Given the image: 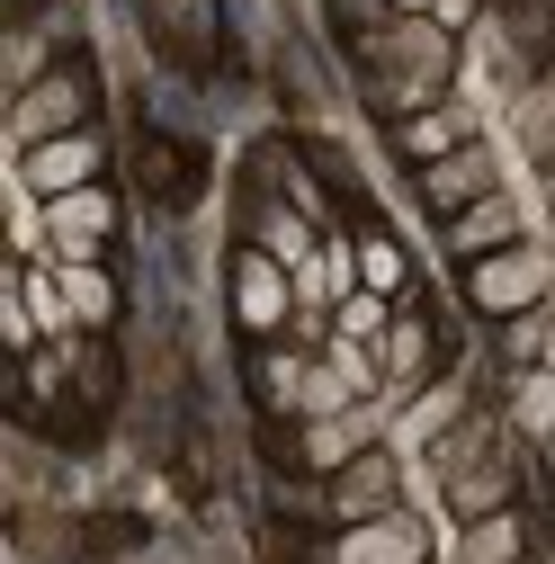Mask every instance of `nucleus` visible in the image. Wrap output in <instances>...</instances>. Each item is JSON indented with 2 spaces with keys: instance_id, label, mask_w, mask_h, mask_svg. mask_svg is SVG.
<instances>
[{
  "instance_id": "f257e3e1",
  "label": "nucleus",
  "mask_w": 555,
  "mask_h": 564,
  "mask_svg": "<svg viewBox=\"0 0 555 564\" xmlns=\"http://www.w3.org/2000/svg\"><path fill=\"white\" fill-rule=\"evenodd\" d=\"M546 288H555V260L537 242H502V251L475 260V305L483 314H529Z\"/></svg>"
},
{
  "instance_id": "f03ea898",
  "label": "nucleus",
  "mask_w": 555,
  "mask_h": 564,
  "mask_svg": "<svg viewBox=\"0 0 555 564\" xmlns=\"http://www.w3.org/2000/svg\"><path fill=\"white\" fill-rule=\"evenodd\" d=\"M81 117H90V82L81 73H45V82L19 90L10 134H19V153H36V144H54V134H81Z\"/></svg>"
},
{
  "instance_id": "7ed1b4c3",
  "label": "nucleus",
  "mask_w": 555,
  "mask_h": 564,
  "mask_svg": "<svg viewBox=\"0 0 555 564\" xmlns=\"http://www.w3.org/2000/svg\"><path fill=\"white\" fill-rule=\"evenodd\" d=\"M377 54L403 73V90H394L403 108H431V99H439V82H448V36H439L431 19H403V28H385V36H377Z\"/></svg>"
},
{
  "instance_id": "20e7f679",
  "label": "nucleus",
  "mask_w": 555,
  "mask_h": 564,
  "mask_svg": "<svg viewBox=\"0 0 555 564\" xmlns=\"http://www.w3.org/2000/svg\"><path fill=\"white\" fill-rule=\"evenodd\" d=\"M331 564H431V538L412 511H377V520H350L331 546Z\"/></svg>"
},
{
  "instance_id": "39448f33",
  "label": "nucleus",
  "mask_w": 555,
  "mask_h": 564,
  "mask_svg": "<svg viewBox=\"0 0 555 564\" xmlns=\"http://www.w3.org/2000/svg\"><path fill=\"white\" fill-rule=\"evenodd\" d=\"M19 180H28L36 197H73V188H90V180H99V134L81 126V134H54V144L19 153Z\"/></svg>"
},
{
  "instance_id": "423d86ee",
  "label": "nucleus",
  "mask_w": 555,
  "mask_h": 564,
  "mask_svg": "<svg viewBox=\"0 0 555 564\" xmlns=\"http://www.w3.org/2000/svg\"><path fill=\"white\" fill-rule=\"evenodd\" d=\"M108 225H117L108 188H73V197H45V242H54V260H90V251L108 242Z\"/></svg>"
},
{
  "instance_id": "0eeeda50",
  "label": "nucleus",
  "mask_w": 555,
  "mask_h": 564,
  "mask_svg": "<svg viewBox=\"0 0 555 564\" xmlns=\"http://www.w3.org/2000/svg\"><path fill=\"white\" fill-rule=\"evenodd\" d=\"M493 188H502V171H493V153H483V144H457L448 162L422 171V197L439 206V216H466V206H475V197H493Z\"/></svg>"
},
{
  "instance_id": "6e6552de",
  "label": "nucleus",
  "mask_w": 555,
  "mask_h": 564,
  "mask_svg": "<svg viewBox=\"0 0 555 564\" xmlns=\"http://www.w3.org/2000/svg\"><path fill=\"white\" fill-rule=\"evenodd\" d=\"M377 431H385V403L368 394V403H350V412H331V421H314V431H305V457L340 475V466H350L359 448H377Z\"/></svg>"
},
{
  "instance_id": "1a4fd4ad",
  "label": "nucleus",
  "mask_w": 555,
  "mask_h": 564,
  "mask_svg": "<svg viewBox=\"0 0 555 564\" xmlns=\"http://www.w3.org/2000/svg\"><path fill=\"white\" fill-rule=\"evenodd\" d=\"M233 305H242L251 332H278V323H287V260L242 251V260H233Z\"/></svg>"
},
{
  "instance_id": "9d476101",
  "label": "nucleus",
  "mask_w": 555,
  "mask_h": 564,
  "mask_svg": "<svg viewBox=\"0 0 555 564\" xmlns=\"http://www.w3.org/2000/svg\"><path fill=\"white\" fill-rule=\"evenodd\" d=\"M331 511H340V520H377V511H394V457H385V448H359L350 466L331 475Z\"/></svg>"
},
{
  "instance_id": "9b49d317",
  "label": "nucleus",
  "mask_w": 555,
  "mask_h": 564,
  "mask_svg": "<svg viewBox=\"0 0 555 564\" xmlns=\"http://www.w3.org/2000/svg\"><path fill=\"white\" fill-rule=\"evenodd\" d=\"M457 144H475V117H466L457 99H448V108H412V117H403V153L422 162V171H431V162H448Z\"/></svg>"
},
{
  "instance_id": "f8f14e48",
  "label": "nucleus",
  "mask_w": 555,
  "mask_h": 564,
  "mask_svg": "<svg viewBox=\"0 0 555 564\" xmlns=\"http://www.w3.org/2000/svg\"><path fill=\"white\" fill-rule=\"evenodd\" d=\"M439 484H448V511H457V520L511 511V466H502V457H475V466H457V475H439Z\"/></svg>"
},
{
  "instance_id": "ddd939ff",
  "label": "nucleus",
  "mask_w": 555,
  "mask_h": 564,
  "mask_svg": "<svg viewBox=\"0 0 555 564\" xmlns=\"http://www.w3.org/2000/svg\"><path fill=\"white\" fill-rule=\"evenodd\" d=\"M448 242L475 251V260H483V251H502V242H520V206H511L502 188H493V197H475L466 216H448Z\"/></svg>"
},
{
  "instance_id": "4468645a",
  "label": "nucleus",
  "mask_w": 555,
  "mask_h": 564,
  "mask_svg": "<svg viewBox=\"0 0 555 564\" xmlns=\"http://www.w3.org/2000/svg\"><path fill=\"white\" fill-rule=\"evenodd\" d=\"M511 421L529 440H555V368H520L511 377Z\"/></svg>"
},
{
  "instance_id": "2eb2a0df",
  "label": "nucleus",
  "mask_w": 555,
  "mask_h": 564,
  "mask_svg": "<svg viewBox=\"0 0 555 564\" xmlns=\"http://www.w3.org/2000/svg\"><path fill=\"white\" fill-rule=\"evenodd\" d=\"M457 564H520V520H511V511H483V520H466Z\"/></svg>"
},
{
  "instance_id": "dca6fc26",
  "label": "nucleus",
  "mask_w": 555,
  "mask_h": 564,
  "mask_svg": "<svg viewBox=\"0 0 555 564\" xmlns=\"http://www.w3.org/2000/svg\"><path fill=\"white\" fill-rule=\"evenodd\" d=\"M63 305H73V323H108L117 314V288H108L90 260H63Z\"/></svg>"
},
{
  "instance_id": "f3484780",
  "label": "nucleus",
  "mask_w": 555,
  "mask_h": 564,
  "mask_svg": "<svg viewBox=\"0 0 555 564\" xmlns=\"http://www.w3.org/2000/svg\"><path fill=\"white\" fill-rule=\"evenodd\" d=\"M350 403H368V394L340 377L331 359H323V368H305V394H296V412H305V421H331V412H350Z\"/></svg>"
},
{
  "instance_id": "a211bd4d",
  "label": "nucleus",
  "mask_w": 555,
  "mask_h": 564,
  "mask_svg": "<svg viewBox=\"0 0 555 564\" xmlns=\"http://www.w3.org/2000/svg\"><path fill=\"white\" fill-rule=\"evenodd\" d=\"M422 359H431V332L422 323H394L385 332V394H403L412 377H422Z\"/></svg>"
},
{
  "instance_id": "6ab92c4d",
  "label": "nucleus",
  "mask_w": 555,
  "mask_h": 564,
  "mask_svg": "<svg viewBox=\"0 0 555 564\" xmlns=\"http://www.w3.org/2000/svg\"><path fill=\"white\" fill-rule=\"evenodd\" d=\"M520 144H529L537 162H555V82H537V90L520 99Z\"/></svg>"
},
{
  "instance_id": "aec40b11",
  "label": "nucleus",
  "mask_w": 555,
  "mask_h": 564,
  "mask_svg": "<svg viewBox=\"0 0 555 564\" xmlns=\"http://www.w3.org/2000/svg\"><path fill=\"white\" fill-rule=\"evenodd\" d=\"M385 332H394V314H385V296H377V288L340 296V340H385Z\"/></svg>"
},
{
  "instance_id": "412c9836",
  "label": "nucleus",
  "mask_w": 555,
  "mask_h": 564,
  "mask_svg": "<svg viewBox=\"0 0 555 564\" xmlns=\"http://www.w3.org/2000/svg\"><path fill=\"white\" fill-rule=\"evenodd\" d=\"M457 412H466V394H457V386H431V394H422V412H412V440H439Z\"/></svg>"
},
{
  "instance_id": "4be33fe9",
  "label": "nucleus",
  "mask_w": 555,
  "mask_h": 564,
  "mask_svg": "<svg viewBox=\"0 0 555 564\" xmlns=\"http://www.w3.org/2000/svg\"><path fill=\"white\" fill-rule=\"evenodd\" d=\"M269 260H287V269H305V260H314V242H305V225H296V216H269Z\"/></svg>"
},
{
  "instance_id": "5701e85b",
  "label": "nucleus",
  "mask_w": 555,
  "mask_h": 564,
  "mask_svg": "<svg viewBox=\"0 0 555 564\" xmlns=\"http://www.w3.org/2000/svg\"><path fill=\"white\" fill-rule=\"evenodd\" d=\"M260 386H269V403H287V412H296V394H305V359H269Z\"/></svg>"
},
{
  "instance_id": "b1692460",
  "label": "nucleus",
  "mask_w": 555,
  "mask_h": 564,
  "mask_svg": "<svg viewBox=\"0 0 555 564\" xmlns=\"http://www.w3.org/2000/svg\"><path fill=\"white\" fill-rule=\"evenodd\" d=\"M359 269H368V288L385 296L394 278H403V251H394V242H368V251H359Z\"/></svg>"
},
{
  "instance_id": "393cba45",
  "label": "nucleus",
  "mask_w": 555,
  "mask_h": 564,
  "mask_svg": "<svg viewBox=\"0 0 555 564\" xmlns=\"http://www.w3.org/2000/svg\"><path fill=\"white\" fill-rule=\"evenodd\" d=\"M537 368H555V314H546V349H537Z\"/></svg>"
},
{
  "instance_id": "a878e982",
  "label": "nucleus",
  "mask_w": 555,
  "mask_h": 564,
  "mask_svg": "<svg viewBox=\"0 0 555 564\" xmlns=\"http://www.w3.org/2000/svg\"><path fill=\"white\" fill-rule=\"evenodd\" d=\"M394 10H412V19H422V10H439V0H394Z\"/></svg>"
},
{
  "instance_id": "bb28decb",
  "label": "nucleus",
  "mask_w": 555,
  "mask_h": 564,
  "mask_svg": "<svg viewBox=\"0 0 555 564\" xmlns=\"http://www.w3.org/2000/svg\"><path fill=\"white\" fill-rule=\"evenodd\" d=\"M546 475H555V440H546Z\"/></svg>"
},
{
  "instance_id": "cd10ccee",
  "label": "nucleus",
  "mask_w": 555,
  "mask_h": 564,
  "mask_svg": "<svg viewBox=\"0 0 555 564\" xmlns=\"http://www.w3.org/2000/svg\"><path fill=\"white\" fill-rule=\"evenodd\" d=\"M546 197H555V171H546Z\"/></svg>"
}]
</instances>
